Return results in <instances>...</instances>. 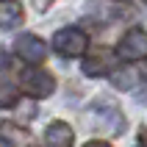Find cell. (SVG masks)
Returning <instances> with one entry per match:
<instances>
[{
    "mask_svg": "<svg viewBox=\"0 0 147 147\" xmlns=\"http://www.w3.org/2000/svg\"><path fill=\"white\" fill-rule=\"evenodd\" d=\"M20 86H22L25 94H31L36 100H45L56 92V78L47 69H42V67H28L20 75Z\"/></svg>",
    "mask_w": 147,
    "mask_h": 147,
    "instance_id": "1",
    "label": "cell"
},
{
    "mask_svg": "<svg viewBox=\"0 0 147 147\" xmlns=\"http://www.w3.org/2000/svg\"><path fill=\"white\" fill-rule=\"evenodd\" d=\"M53 47H56L58 56H64V58H78V56L86 53L89 39H86V33L81 28H61L53 36Z\"/></svg>",
    "mask_w": 147,
    "mask_h": 147,
    "instance_id": "2",
    "label": "cell"
},
{
    "mask_svg": "<svg viewBox=\"0 0 147 147\" xmlns=\"http://www.w3.org/2000/svg\"><path fill=\"white\" fill-rule=\"evenodd\" d=\"M117 56L122 61H142L147 56V33L144 28H131L128 33H122V39L117 45Z\"/></svg>",
    "mask_w": 147,
    "mask_h": 147,
    "instance_id": "3",
    "label": "cell"
},
{
    "mask_svg": "<svg viewBox=\"0 0 147 147\" xmlns=\"http://www.w3.org/2000/svg\"><path fill=\"white\" fill-rule=\"evenodd\" d=\"M14 50H17V56L22 58V61H28V64H42L45 56H47V47H45V42H42L36 33H22V36H17Z\"/></svg>",
    "mask_w": 147,
    "mask_h": 147,
    "instance_id": "4",
    "label": "cell"
},
{
    "mask_svg": "<svg viewBox=\"0 0 147 147\" xmlns=\"http://www.w3.org/2000/svg\"><path fill=\"white\" fill-rule=\"evenodd\" d=\"M142 81H144V75L136 64H125L111 72V83L117 89H136V86H142Z\"/></svg>",
    "mask_w": 147,
    "mask_h": 147,
    "instance_id": "5",
    "label": "cell"
},
{
    "mask_svg": "<svg viewBox=\"0 0 147 147\" xmlns=\"http://www.w3.org/2000/svg\"><path fill=\"white\" fill-rule=\"evenodd\" d=\"M45 139L50 147H72L75 144V133L67 122H50L45 131Z\"/></svg>",
    "mask_w": 147,
    "mask_h": 147,
    "instance_id": "6",
    "label": "cell"
},
{
    "mask_svg": "<svg viewBox=\"0 0 147 147\" xmlns=\"http://www.w3.org/2000/svg\"><path fill=\"white\" fill-rule=\"evenodd\" d=\"M22 22V6L20 3H0V28L11 31Z\"/></svg>",
    "mask_w": 147,
    "mask_h": 147,
    "instance_id": "7",
    "label": "cell"
},
{
    "mask_svg": "<svg viewBox=\"0 0 147 147\" xmlns=\"http://www.w3.org/2000/svg\"><path fill=\"white\" fill-rule=\"evenodd\" d=\"M83 75H89V78H100V75H106L111 67H108V56L106 53H94V56L89 58H83V64H81Z\"/></svg>",
    "mask_w": 147,
    "mask_h": 147,
    "instance_id": "8",
    "label": "cell"
},
{
    "mask_svg": "<svg viewBox=\"0 0 147 147\" xmlns=\"http://www.w3.org/2000/svg\"><path fill=\"white\" fill-rule=\"evenodd\" d=\"M20 100V89L11 83H0V108H11Z\"/></svg>",
    "mask_w": 147,
    "mask_h": 147,
    "instance_id": "9",
    "label": "cell"
},
{
    "mask_svg": "<svg viewBox=\"0 0 147 147\" xmlns=\"http://www.w3.org/2000/svg\"><path fill=\"white\" fill-rule=\"evenodd\" d=\"M83 147H111V144H106V142H97V139H94V142H86Z\"/></svg>",
    "mask_w": 147,
    "mask_h": 147,
    "instance_id": "10",
    "label": "cell"
}]
</instances>
